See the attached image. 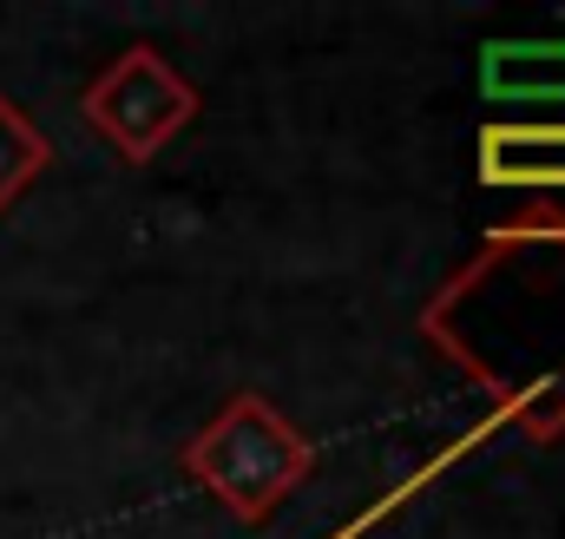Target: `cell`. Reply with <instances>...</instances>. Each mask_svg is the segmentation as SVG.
Segmentation results:
<instances>
[{
  "instance_id": "6da1fadb",
  "label": "cell",
  "mask_w": 565,
  "mask_h": 539,
  "mask_svg": "<svg viewBox=\"0 0 565 539\" xmlns=\"http://www.w3.org/2000/svg\"><path fill=\"white\" fill-rule=\"evenodd\" d=\"M191 467H198V480H204L211 494H224L244 520H264V507L277 500L282 487L302 480L309 447H302L264 402H237L191 441Z\"/></svg>"
},
{
  "instance_id": "7a4b0ae2",
  "label": "cell",
  "mask_w": 565,
  "mask_h": 539,
  "mask_svg": "<svg viewBox=\"0 0 565 539\" xmlns=\"http://www.w3.org/2000/svg\"><path fill=\"white\" fill-rule=\"evenodd\" d=\"M191 113H198L191 86H184V80H178L151 46H132V53H126V60H119V66L86 93V119L113 138L132 165H145V158L178 133Z\"/></svg>"
},
{
  "instance_id": "3957f363",
  "label": "cell",
  "mask_w": 565,
  "mask_h": 539,
  "mask_svg": "<svg viewBox=\"0 0 565 539\" xmlns=\"http://www.w3.org/2000/svg\"><path fill=\"white\" fill-rule=\"evenodd\" d=\"M480 93L493 106H565V40H493L480 53Z\"/></svg>"
},
{
  "instance_id": "277c9868",
  "label": "cell",
  "mask_w": 565,
  "mask_h": 539,
  "mask_svg": "<svg viewBox=\"0 0 565 539\" xmlns=\"http://www.w3.org/2000/svg\"><path fill=\"white\" fill-rule=\"evenodd\" d=\"M480 178L507 191H565V126H487Z\"/></svg>"
},
{
  "instance_id": "5b68a950",
  "label": "cell",
  "mask_w": 565,
  "mask_h": 539,
  "mask_svg": "<svg viewBox=\"0 0 565 539\" xmlns=\"http://www.w3.org/2000/svg\"><path fill=\"white\" fill-rule=\"evenodd\" d=\"M46 171V138L33 133L7 99H0V211Z\"/></svg>"
}]
</instances>
